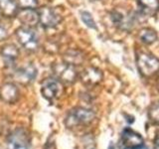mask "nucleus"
<instances>
[{"label": "nucleus", "instance_id": "nucleus-1", "mask_svg": "<svg viewBox=\"0 0 159 149\" xmlns=\"http://www.w3.org/2000/svg\"><path fill=\"white\" fill-rule=\"evenodd\" d=\"M138 72L144 78H151L159 73V59L152 54L141 52L136 57Z\"/></svg>", "mask_w": 159, "mask_h": 149}, {"label": "nucleus", "instance_id": "nucleus-2", "mask_svg": "<svg viewBox=\"0 0 159 149\" xmlns=\"http://www.w3.org/2000/svg\"><path fill=\"white\" fill-rule=\"evenodd\" d=\"M96 114L92 109L84 107H76L69 112L66 118V125L68 127H77L81 125H87L91 123Z\"/></svg>", "mask_w": 159, "mask_h": 149}, {"label": "nucleus", "instance_id": "nucleus-3", "mask_svg": "<svg viewBox=\"0 0 159 149\" xmlns=\"http://www.w3.org/2000/svg\"><path fill=\"white\" fill-rule=\"evenodd\" d=\"M119 149H145V141L139 133L131 128H125L121 132L118 141Z\"/></svg>", "mask_w": 159, "mask_h": 149}, {"label": "nucleus", "instance_id": "nucleus-4", "mask_svg": "<svg viewBox=\"0 0 159 149\" xmlns=\"http://www.w3.org/2000/svg\"><path fill=\"white\" fill-rule=\"evenodd\" d=\"M53 73L60 83L71 84L76 82L78 78V72L76 67L66 62L55 64L53 66Z\"/></svg>", "mask_w": 159, "mask_h": 149}, {"label": "nucleus", "instance_id": "nucleus-5", "mask_svg": "<svg viewBox=\"0 0 159 149\" xmlns=\"http://www.w3.org/2000/svg\"><path fill=\"white\" fill-rule=\"evenodd\" d=\"M16 36L19 43L28 51H35L39 46L37 34L30 27H20L16 31Z\"/></svg>", "mask_w": 159, "mask_h": 149}, {"label": "nucleus", "instance_id": "nucleus-6", "mask_svg": "<svg viewBox=\"0 0 159 149\" xmlns=\"http://www.w3.org/2000/svg\"><path fill=\"white\" fill-rule=\"evenodd\" d=\"M111 18L112 23L117 28L124 30V31H129L133 27V24L135 23L137 16L132 12L125 13L116 9L111 13Z\"/></svg>", "mask_w": 159, "mask_h": 149}, {"label": "nucleus", "instance_id": "nucleus-7", "mask_svg": "<svg viewBox=\"0 0 159 149\" xmlns=\"http://www.w3.org/2000/svg\"><path fill=\"white\" fill-rule=\"evenodd\" d=\"M29 135L24 128L19 127L7 138V149H29Z\"/></svg>", "mask_w": 159, "mask_h": 149}, {"label": "nucleus", "instance_id": "nucleus-8", "mask_svg": "<svg viewBox=\"0 0 159 149\" xmlns=\"http://www.w3.org/2000/svg\"><path fill=\"white\" fill-rule=\"evenodd\" d=\"M61 83L56 78H48L42 83L41 93L47 101H54L61 93Z\"/></svg>", "mask_w": 159, "mask_h": 149}, {"label": "nucleus", "instance_id": "nucleus-9", "mask_svg": "<svg viewBox=\"0 0 159 149\" xmlns=\"http://www.w3.org/2000/svg\"><path fill=\"white\" fill-rule=\"evenodd\" d=\"M37 11L39 15V23H41L44 28L56 27L61 21V17L54 9L50 7H42Z\"/></svg>", "mask_w": 159, "mask_h": 149}, {"label": "nucleus", "instance_id": "nucleus-10", "mask_svg": "<svg viewBox=\"0 0 159 149\" xmlns=\"http://www.w3.org/2000/svg\"><path fill=\"white\" fill-rule=\"evenodd\" d=\"M80 79L86 86H96L102 79V73L101 70L94 67H88L80 74Z\"/></svg>", "mask_w": 159, "mask_h": 149}, {"label": "nucleus", "instance_id": "nucleus-11", "mask_svg": "<svg viewBox=\"0 0 159 149\" xmlns=\"http://www.w3.org/2000/svg\"><path fill=\"white\" fill-rule=\"evenodd\" d=\"M16 16L19 21L26 27H34L39 23V15L38 11L33 8H25L18 11Z\"/></svg>", "mask_w": 159, "mask_h": 149}, {"label": "nucleus", "instance_id": "nucleus-12", "mask_svg": "<svg viewBox=\"0 0 159 149\" xmlns=\"http://www.w3.org/2000/svg\"><path fill=\"white\" fill-rule=\"evenodd\" d=\"M19 98V89L14 84L7 83L0 87V99L7 103H14Z\"/></svg>", "mask_w": 159, "mask_h": 149}, {"label": "nucleus", "instance_id": "nucleus-13", "mask_svg": "<svg viewBox=\"0 0 159 149\" xmlns=\"http://www.w3.org/2000/svg\"><path fill=\"white\" fill-rule=\"evenodd\" d=\"M36 76H37V69L31 64H27L26 66L22 67L21 69H19L15 72V79L19 83L22 84H29L33 82Z\"/></svg>", "mask_w": 159, "mask_h": 149}, {"label": "nucleus", "instance_id": "nucleus-14", "mask_svg": "<svg viewBox=\"0 0 159 149\" xmlns=\"http://www.w3.org/2000/svg\"><path fill=\"white\" fill-rule=\"evenodd\" d=\"M1 56L4 60V63L7 66L12 67L19 57V49L14 44H7L3 46L1 50Z\"/></svg>", "mask_w": 159, "mask_h": 149}, {"label": "nucleus", "instance_id": "nucleus-15", "mask_svg": "<svg viewBox=\"0 0 159 149\" xmlns=\"http://www.w3.org/2000/svg\"><path fill=\"white\" fill-rule=\"evenodd\" d=\"M141 14L152 16L159 10V0H138Z\"/></svg>", "mask_w": 159, "mask_h": 149}, {"label": "nucleus", "instance_id": "nucleus-16", "mask_svg": "<svg viewBox=\"0 0 159 149\" xmlns=\"http://www.w3.org/2000/svg\"><path fill=\"white\" fill-rule=\"evenodd\" d=\"M18 11V5L15 0H0V12L5 17H15Z\"/></svg>", "mask_w": 159, "mask_h": 149}, {"label": "nucleus", "instance_id": "nucleus-17", "mask_svg": "<svg viewBox=\"0 0 159 149\" xmlns=\"http://www.w3.org/2000/svg\"><path fill=\"white\" fill-rule=\"evenodd\" d=\"M64 62L76 67L77 65H81L84 61V54L79 50H68L63 56Z\"/></svg>", "mask_w": 159, "mask_h": 149}, {"label": "nucleus", "instance_id": "nucleus-18", "mask_svg": "<svg viewBox=\"0 0 159 149\" xmlns=\"http://www.w3.org/2000/svg\"><path fill=\"white\" fill-rule=\"evenodd\" d=\"M139 38L141 42L146 45H151L157 40V33L151 28H144L139 33Z\"/></svg>", "mask_w": 159, "mask_h": 149}, {"label": "nucleus", "instance_id": "nucleus-19", "mask_svg": "<svg viewBox=\"0 0 159 149\" xmlns=\"http://www.w3.org/2000/svg\"><path fill=\"white\" fill-rule=\"evenodd\" d=\"M148 118L153 124L159 125V101L153 102L148 108Z\"/></svg>", "mask_w": 159, "mask_h": 149}, {"label": "nucleus", "instance_id": "nucleus-20", "mask_svg": "<svg viewBox=\"0 0 159 149\" xmlns=\"http://www.w3.org/2000/svg\"><path fill=\"white\" fill-rule=\"evenodd\" d=\"M81 17H82L83 22L86 24L88 27L93 28V29H97L96 22H94L93 16L89 12H82L81 13Z\"/></svg>", "mask_w": 159, "mask_h": 149}, {"label": "nucleus", "instance_id": "nucleus-21", "mask_svg": "<svg viewBox=\"0 0 159 149\" xmlns=\"http://www.w3.org/2000/svg\"><path fill=\"white\" fill-rule=\"evenodd\" d=\"M18 7L21 9L25 8H33L35 9L38 5V0H16Z\"/></svg>", "mask_w": 159, "mask_h": 149}, {"label": "nucleus", "instance_id": "nucleus-22", "mask_svg": "<svg viewBox=\"0 0 159 149\" xmlns=\"http://www.w3.org/2000/svg\"><path fill=\"white\" fill-rule=\"evenodd\" d=\"M7 37V31L4 28L0 27V41H2Z\"/></svg>", "mask_w": 159, "mask_h": 149}, {"label": "nucleus", "instance_id": "nucleus-23", "mask_svg": "<svg viewBox=\"0 0 159 149\" xmlns=\"http://www.w3.org/2000/svg\"><path fill=\"white\" fill-rule=\"evenodd\" d=\"M154 149H159V133L155 136V139H154Z\"/></svg>", "mask_w": 159, "mask_h": 149}, {"label": "nucleus", "instance_id": "nucleus-24", "mask_svg": "<svg viewBox=\"0 0 159 149\" xmlns=\"http://www.w3.org/2000/svg\"><path fill=\"white\" fill-rule=\"evenodd\" d=\"M45 149H53V145H48Z\"/></svg>", "mask_w": 159, "mask_h": 149}, {"label": "nucleus", "instance_id": "nucleus-25", "mask_svg": "<svg viewBox=\"0 0 159 149\" xmlns=\"http://www.w3.org/2000/svg\"><path fill=\"white\" fill-rule=\"evenodd\" d=\"M158 88H159V81H158Z\"/></svg>", "mask_w": 159, "mask_h": 149}]
</instances>
